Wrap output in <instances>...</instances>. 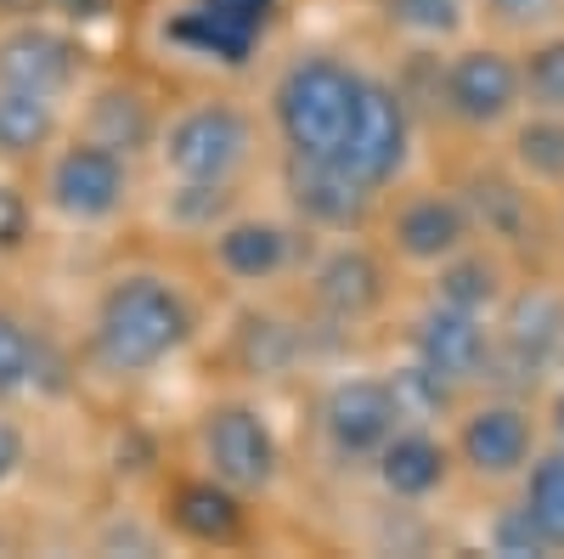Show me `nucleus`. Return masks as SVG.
<instances>
[{
    "label": "nucleus",
    "mask_w": 564,
    "mask_h": 559,
    "mask_svg": "<svg viewBox=\"0 0 564 559\" xmlns=\"http://www.w3.org/2000/svg\"><path fill=\"white\" fill-rule=\"evenodd\" d=\"M379 481L395 497H430L446 481V447L423 430H395L379 447Z\"/></svg>",
    "instance_id": "obj_17"
},
{
    "label": "nucleus",
    "mask_w": 564,
    "mask_h": 559,
    "mask_svg": "<svg viewBox=\"0 0 564 559\" xmlns=\"http://www.w3.org/2000/svg\"><path fill=\"white\" fill-rule=\"evenodd\" d=\"M34 367H40V345H34V334L23 329L12 311H0V401L18 396V390L34 379Z\"/></svg>",
    "instance_id": "obj_24"
},
{
    "label": "nucleus",
    "mask_w": 564,
    "mask_h": 559,
    "mask_svg": "<svg viewBox=\"0 0 564 559\" xmlns=\"http://www.w3.org/2000/svg\"><path fill=\"white\" fill-rule=\"evenodd\" d=\"M468 238V209L457 198H417L395 221V244L406 260H452Z\"/></svg>",
    "instance_id": "obj_16"
},
{
    "label": "nucleus",
    "mask_w": 564,
    "mask_h": 559,
    "mask_svg": "<svg viewBox=\"0 0 564 559\" xmlns=\"http://www.w3.org/2000/svg\"><path fill=\"white\" fill-rule=\"evenodd\" d=\"M553 430H558V441H564V396L553 401Z\"/></svg>",
    "instance_id": "obj_33"
},
{
    "label": "nucleus",
    "mask_w": 564,
    "mask_h": 559,
    "mask_svg": "<svg viewBox=\"0 0 564 559\" xmlns=\"http://www.w3.org/2000/svg\"><path fill=\"white\" fill-rule=\"evenodd\" d=\"M289 186H294L300 215H311L316 226H356L372 204L367 186L356 175H345L334 159H294Z\"/></svg>",
    "instance_id": "obj_13"
},
{
    "label": "nucleus",
    "mask_w": 564,
    "mask_h": 559,
    "mask_svg": "<svg viewBox=\"0 0 564 559\" xmlns=\"http://www.w3.org/2000/svg\"><path fill=\"white\" fill-rule=\"evenodd\" d=\"M520 103V68L491 45H475L446 68V108L463 125H502Z\"/></svg>",
    "instance_id": "obj_10"
},
{
    "label": "nucleus",
    "mask_w": 564,
    "mask_h": 559,
    "mask_svg": "<svg viewBox=\"0 0 564 559\" xmlns=\"http://www.w3.org/2000/svg\"><path fill=\"white\" fill-rule=\"evenodd\" d=\"M271 12H276V0H193V7L170 23V40L186 45V52H198V57L238 68L260 45Z\"/></svg>",
    "instance_id": "obj_6"
},
{
    "label": "nucleus",
    "mask_w": 564,
    "mask_h": 559,
    "mask_svg": "<svg viewBox=\"0 0 564 559\" xmlns=\"http://www.w3.org/2000/svg\"><path fill=\"white\" fill-rule=\"evenodd\" d=\"M491 362L486 329H480V311H463V305H435L417 316V367H430L435 379L446 385H468L480 379Z\"/></svg>",
    "instance_id": "obj_9"
},
{
    "label": "nucleus",
    "mask_w": 564,
    "mask_h": 559,
    "mask_svg": "<svg viewBox=\"0 0 564 559\" xmlns=\"http://www.w3.org/2000/svg\"><path fill=\"white\" fill-rule=\"evenodd\" d=\"M193 334V311L164 277H119L97 305V356L113 373H148Z\"/></svg>",
    "instance_id": "obj_1"
},
{
    "label": "nucleus",
    "mask_w": 564,
    "mask_h": 559,
    "mask_svg": "<svg viewBox=\"0 0 564 559\" xmlns=\"http://www.w3.org/2000/svg\"><path fill=\"white\" fill-rule=\"evenodd\" d=\"M57 130V114H52V97L40 90H18V85H0V153H34L52 142Z\"/></svg>",
    "instance_id": "obj_20"
},
{
    "label": "nucleus",
    "mask_w": 564,
    "mask_h": 559,
    "mask_svg": "<svg viewBox=\"0 0 564 559\" xmlns=\"http://www.w3.org/2000/svg\"><path fill=\"white\" fill-rule=\"evenodd\" d=\"M361 74H350L334 57H305L276 79V130L294 159H334L345 148V130L356 119Z\"/></svg>",
    "instance_id": "obj_2"
},
{
    "label": "nucleus",
    "mask_w": 564,
    "mask_h": 559,
    "mask_svg": "<svg viewBox=\"0 0 564 559\" xmlns=\"http://www.w3.org/2000/svg\"><path fill=\"white\" fill-rule=\"evenodd\" d=\"M254 148V130L249 119L231 108V103H209L181 114L164 136V164L181 181H198V186H226V175L238 170Z\"/></svg>",
    "instance_id": "obj_3"
},
{
    "label": "nucleus",
    "mask_w": 564,
    "mask_h": 559,
    "mask_svg": "<svg viewBox=\"0 0 564 559\" xmlns=\"http://www.w3.org/2000/svg\"><path fill=\"white\" fill-rule=\"evenodd\" d=\"M475 209H480V221L497 232V238H520L525 232V193H513V186L497 181V175L475 181Z\"/></svg>",
    "instance_id": "obj_27"
},
{
    "label": "nucleus",
    "mask_w": 564,
    "mask_h": 559,
    "mask_svg": "<svg viewBox=\"0 0 564 559\" xmlns=\"http://www.w3.org/2000/svg\"><path fill=\"white\" fill-rule=\"evenodd\" d=\"M401 424V390L395 385H379V379H345L334 385L322 407V430L334 441V452L345 458H367L379 452Z\"/></svg>",
    "instance_id": "obj_8"
},
{
    "label": "nucleus",
    "mask_w": 564,
    "mask_h": 559,
    "mask_svg": "<svg viewBox=\"0 0 564 559\" xmlns=\"http://www.w3.org/2000/svg\"><path fill=\"white\" fill-rule=\"evenodd\" d=\"M18 463H23V436L7 424V418H0V481L18 475Z\"/></svg>",
    "instance_id": "obj_32"
},
{
    "label": "nucleus",
    "mask_w": 564,
    "mask_h": 559,
    "mask_svg": "<svg viewBox=\"0 0 564 559\" xmlns=\"http://www.w3.org/2000/svg\"><path fill=\"white\" fill-rule=\"evenodd\" d=\"M491 18H502L508 29H536L558 18V0H486Z\"/></svg>",
    "instance_id": "obj_30"
},
{
    "label": "nucleus",
    "mask_w": 564,
    "mask_h": 559,
    "mask_svg": "<svg viewBox=\"0 0 564 559\" xmlns=\"http://www.w3.org/2000/svg\"><path fill=\"white\" fill-rule=\"evenodd\" d=\"M170 520L193 537V542H238L243 531V503L226 481H186L170 497Z\"/></svg>",
    "instance_id": "obj_15"
},
{
    "label": "nucleus",
    "mask_w": 564,
    "mask_h": 559,
    "mask_svg": "<svg viewBox=\"0 0 564 559\" xmlns=\"http://www.w3.org/2000/svg\"><path fill=\"white\" fill-rule=\"evenodd\" d=\"M513 159H520L536 181H564V119L542 114L513 136Z\"/></svg>",
    "instance_id": "obj_23"
},
{
    "label": "nucleus",
    "mask_w": 564,
    "mask_h": 559,
    "mask_svg": "<svg viewBox=\"0 0 564 559\" xmlns=\"http://www.w3.org/2000/svg\"><path fill=\"white\" fill-rule=\"evenodd\" d=\"M525 515L531 526L542 531L547 548H564V452L542 458L536 470H531V486H525Z\"/></svg>",
    "instance_id": "obj_21"
},
{
    "label": "nucleus",
    "mask_w": 564,
    "mask_h": 559,
    "mask_svg": "<svg viewBox=\"0 0 564 559\" xmlns=\"http://www.w3.org/2000/svg\"><path fill=\"white\" fill-rule=\"evenodd\" d=\"M390 18L412 34H457L463 0H390Z\"/></svg>",
    "instance_id": "obj_28"
},
{
    "label": "nucleus",
    "mask_w": 564,
    "mask_h": 559,
    "mask_svg": "<svg viewBox=\"0 0 564 559\" xmlns=\"http://www.w3.org/2000/svg\"><path fill=\"white\" fill-rule=\"evenodd\" d=\"M463 458H468V470H480V475H513L531 458V418L520 407H508V401L468 412Z\"/></svg>",
    "instance_id": "obj_14"
},
{
    "label": "nucleus",
    "mask_w": 564,
    "mask_h": 559,
    "mask_svg": "<svg viewBox=\"0 0 564 559\" xmlns=\"http://www.w3.org/2000/svg\"><path fill=\"white\" fill-rule=\"evenodd\" d=\"M79 74V52L74 40L52 34V29H18L0 40V85L18 90H40V97H57Z\"/></svg>",
    "instance_id": "obj_12"
},
{
    "label": "nucleus",
    "mask_w": 564,
    "mask_h": 559,
    "mask_svg": "<svg viewBox=\"0 0 564 559\" xmlns=\"http://www.w3.org/2000/svg\"><path fill=\"white\" fill-rule=\"evenodd\" d=\"M558 340H564V300L547 294V289H531V294L513 300V311L502 322V356H497V367L508 373V379L531 385L536 373L553 362Z\"/></svg>",
    "instance_id": "obj_11"
},
{
    "label": "nucleus",
    "mask_w": 564,
    "mask_h": 559,
    "mask_svg": "<svg viewBox=\"0 0 564 559\" xmlns=\"http://www.w3.org/2000/svg\"><path fill=\"white\" fill-rule=\"evenodd\" d=\"M29 232V204L18 186H0V249H18Z\"/></svg>",
    "instance_id": "obj_31"
},
{
    "label": "nucleus",
    "mask_w": 564,
    "mask_h": 559,
    "mask_svg": "<svg viewBox=\"0 0 564 559\" xmlns=\"http://www.w3.org/2000/svg\"><path fill=\"white\" fill-rule=\"evenodd\" d=\"M124 186H130L124 153L108 142H79L52 164V204L68 221H108L124 204Z\"/></svg>",
    "instance_id": "obj_7"
},
{
    "label": "nucleus",
    "mask_w": 564,
    "mask_h": 559,
    "mask_svg": "<svg viewBox=\"0 0 564 559\" xmlns=\"http://www.w3.org/2000/svg\"><path fill=\"white\" fill-rule=\"evenodd\" d=\"M148 130H153V119H148V103H141L135 90H102V103H97V142L130 153V148L148 142Z\"/></svg>",
    "instance_id": "obj_22"
},
{
    "label": "nucleus",
    "mask_w": 564,
    "mask_h": 559,
    "mask_svg": "<svg viewBox=\"0 0 564 559\" xmlns=\"http://www.w3.org/2000/svg\"><path fill=\"white\" fill-rule=\"evenodd\" d=\"M220 266L231 277H243V283H260V277L282 271V260H289V232L271 226V221H238L220 232Z\"/></svg>",
    "instance_id": "obj_19"
},
{
    "label": "nucleus",
    "mask_w": 564,
    "mask_h": 559,
    "mask_svg": "<svg viewBox=\"0 0 564 559\" xmlns=\"http://www.w3.org/2000/svg\"><path fill=\"white\" fill-rule=\"evenodd\" d=\"M441 300L446 305H463V311H480L497 300V266L480 260V255H463L441 271Z\"/></svg>",
    "instance_id": "obj_25"
},
{
    "label": "nucleus",
    "mask_w": 564,
    "mask_h": 559,
    "mask_svg": "<svg viewBox=\"0 0 564 559\" xmlns=\"http://www.w3.org/2000/svg\"><path fill=\"white\" fill-rule=\"evenodd\" d=\"M491 542H497V553H547V542L531 526L525 508H508V515L497 520V531H491Z\"/></svg>",
    "instance_id": "obj_29"
},
{
    "label": "nucleus",
    "mask_w": 564,
    "mask_h": 559,
    "mask_svg": "<svg viewBox=\"0 0 564 559\" xmlns=\"http://www.w3.org/2000/svg\"><path fill=\"white\" fill-rule=\"evenodd\" d=\"M520 90H525L542 114H564V40L536 45L531 63L520 68Z\"/></svg>",
    "instance_id": "obj_26"
},
{
    "label": "nucleus",
    "mask_w": 564,
    "mask_h": 559,
    "mask_svg": "<svg viewBox=\"0 0 564 559\" xmlns=\"http://www.w3.org/2000/svg\"><path fill=\"white\" fill-rule=\"evenodd\" d=\"M316 294H322V305L334 316L356 322V316H367L372 305L384 300V271H379V260H372L367 249H339L316 271Z\"/></svg>",
    "instance_id": "obj_18"
},
{
    "label": "nucleus",
    "mask_w": 564,
    "mask_h": 559,
    "mask_svg": "<svg viewBox=\"0 0 564 559\" xmlns=\"http://www.w3.org/2000/svg\"><path fill=\"white\" fill-rule=\"evenodd\" d=\"M204 452L215 481H226L231 492H265L276 481V436L254 407H215L204 424Z\"/></svg>",
    "instance_id": "obj_5"
},
{
    "label": "nucleus",
    "mask_w": 564,
    "mask_h": 559,
    "mask_svg": "<svg viewBox=\"0 0 564 559\" xmlns=\"http://www.w3.org/2000/svg\"><path fill=\"white\" fill-rule=\"evenodd\" d=\"M406 103L395 97L390 85L379 79H361V97H356V119L345 130V148L334 153V164L345 175H356L367 193L384 186L401 164H406Z\"/></svg>",
    "instance_id": "obj_4"
}]
</instances>
